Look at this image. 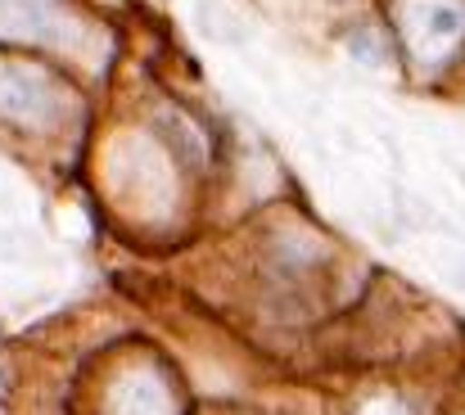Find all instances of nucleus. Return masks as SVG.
<instances>
[{
	"mask_svg": "<svg viewBox=\"0 0 465 415\" xmlns=\"http://www.w3.org/2000/svg\"><path fill=\"white\" fill-rule=\"evenodd\" d=\"M114 411L118 415H172V398H167V389L158 384L154 375H132V380H123V389L114 398Z\"/></svg>",
	"mask_w": 465,
	"mask_h": 415,
	"instance_id": "1",
	"label": "nucleus"
},
{
	"mask_svg": "<svg viewBox=\"0 0 465 415\" xmlns=\"http://www.w3.org/2000/svg\"><path fill=\"white\" fill-rule=\"evenodd\" d=\"M361 415H407V407H398V402H389V398H380V402H371Z\"/></svg>",
	"mask_w": 465,
	"mask_h": 415,
	"instance_id": "2",
	"label": "nucleus"
}]
</instances>
